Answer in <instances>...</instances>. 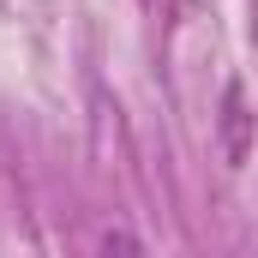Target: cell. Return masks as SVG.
<instances>
[{
    "label": "cell",
    "mask_w": 258,
    "mask_h": 258,
    "mask_svg": "<svg viewBox=\"0 0 258 258\" xmlns=\"http://www.w3.org/2000/svg\"><path fill=\"white\" fill-rule=\"evenodd\" d=\"M138 6H144V12H162V6H168V0H138Z\"/></svg>",
    "instance_id": "obj_2"
},
{
    "label": "cell",
    "mask_w": 258,
    "mask_h": 258,
    "mask_svg": "<svg viewBox=\"0 0 258 258\" xmlns=\"http://www.w3.org/2000/svg\"><path fill=\"white\" fill-rule=\"evenodd\" d=\"M216 138H222V162H228V168H246V156H252V102H246V84H240V78L222 84Z\"/></svg>",
    "instance_id": "obj_1"
}]
</instances>
